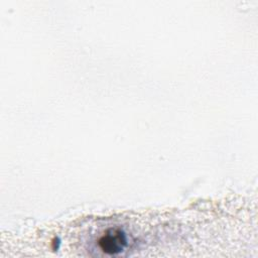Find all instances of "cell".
<instances>
[{
	"label": "cell",
	"mask_w": 258,
	"mask_h": 258,
	"mask_svg": "<svg viewBox=\"0 0 258 258\" xmlns=\"http://www.w3.org/2000/svg\"><path fill=\"white\" fill-rule=\"evenodd\" d=\"M98 244L104 253L115 255L124 250L127 239L121 230L110 229L99 239Z\"/></svg>",
	"instance_id": "1"
}]
</instances>
